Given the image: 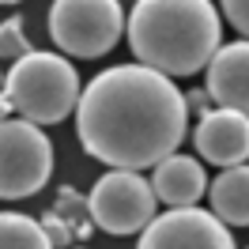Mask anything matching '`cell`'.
<instances>
[{"label": "cell", "mask_w": 249, "mask_h": 249, "mask_svg": "<svg viewBox=\"0 0 249 249\" xmlns=\"http://www.w3.org/2000/svg\"><path fill=\"white\" fill-rule=\"evenodd\" d=\"M212 106H215V102H212V94L204 91V87H196V91L185 94V109H189V113H196V117H208Z\"/></svg>", "instance_id": "17"}, {"label": "cell", "mask_w": 249, "mask_h": 249, "mask_svg": "<svg viewBox=\"0 0 249 249\" xmlns=\"http://www.w3.org/2000/svg\"><path fill=\"white\" fill-rule=\"evenodd\" d=\"M53 174V143L38 124L12 117L0 124V200H27Z\"/></svg>", "instance_id": "6"}, {"label": "cell", "mask_w": 249, "mask_h": 249, "mask_svg": "<svg viewBox=\"0 0 249 249\" xmlns=\"http://www.w3.org/2000/svg\"><path fill=\"white\" fill-rule=\"evenodd\" d=\"M12 109H16V106H12V98H8V94H0V124L12 121Z\"/></svg>", "instance_id": "18"}, {"label": "cell", "mask_w": 249, "mask_h": 249, "mask_svg": "<svg viewBox=\"0 0 249 249\" xmlns=\"http://www.w3.org/2000/svg\"><path fill=\"white\" fill-rule=\"evenodd\" d=\"M0 249H53L42 223L23 212H0Z\"/></svg>", "instance_id": "12"}, {"label": "cell", "mask_w": 249, "mask_h": 249, "mask_svg": "<svg viewBox=\"0 0 249 249\" xmlns=\"http://www.w3.org/2000/svg\"><path fill=\"white\" fill-rule=\"evenodd\" d=\"M155 208L159 196L151 189V178L132 170H106L87 196V219L113 238L143 234L155 219Z\"/></svg>", "instance_id": "5"}, {"label": "cell", "mask_w": 249, "mask_h": 249, "mask_svg": "<svg viewBox=\"0 0 249 249\" xmlns=\"http://www.w3.org/2000/svg\"><path fill=\"white\" fill-rule=\"evenodd\" d=\"M212 215L227 227H249V166L219 170L215 181L208 185Z\"/></svg>", "instance_id": "11"}, {"label": "cell", "mask_w": 249, "mask_h": 249, "mask_svg": "<svg viewBox=\"0 0 249 249\" xmlns=\"http://www.w3.org/2000/svg\"><path fill=\"white\" fill-rule=\"evenodd\" d=\"M61 219H68L72 227L76 223H83V212H87V200H79V193L72 185H61V193H57V208H53Z\"/></svg>", "instance_id": "15"}, {"label": "cell", "mask_w": 249, "mask_h": 249, "mask_svg": "<svg viewBox=\"0 0 249 249\" xmlns=\"http://www.w3.org/2000/svg\"><path fill=\"white\" fill-rule=\"evenodd\" d=\"M124 31L136 64L170 79L204 72L223 46V19L208 0H136Z\"/></svg>", "instance_id": "2"}, {"label": "cell", "mask_w": 249, "mask_h": 249, "mask_svg": "<svg viewBox=\"0 0 249 249\" xmlns=\"http://www.w3.org/2000/svg\"><path fill=\"white\" fill-rule=\"evenodd\" d=\"M124 8L117 0H57L49 8V38L64 57L98 61L121 42Z\"/></svg>", "instance_id": "4"}, {"label": "cell", "mask_w": 249, "mask_h": 249, "mask_svg": "<svg viewBox=\"0 0 249 249\" xmlns=\"http://www.w3.org/2000/svg\"><path fill=\"white\" fill-rule=\"evenodd\" d=\"M79 249H87V246H79Z\"/></svg>", "instance_id": "21"}, {"label": "cell", "mask_w": 249, "mask_h": 249, "mask_svg": "<svg viewBox=\"0 0 249 249\" xmlns=\"http://www.w3.org/2000/svg\"><path fill=\"white\" fill-rule=\"evenodd\" d=\"M136 249H238L227 223L204 208H170L151 219Z\"/></svg>", "instance_id": "7"}, {"label": "cell", "mask_w": 249, "mask_h": 249, "mask_svg": "<svg viewBox=\"0 0 249 249\" xmlns=\"http://www.w3.org/2000/svg\"><path fill=\"white\" fill-rule=\"evenodd\" d=\"M27 53H34L31 42H27V31H23V16H8L0 23V57L4 61H23Z\"/></svg>", "instance_id": "13"}, {"label": "cell", "mask_w": 249, "mask_h": 249, "mask_svg": "<svg viewBox=\"0 0 249 249\" xmlns=\"http://www.w3.org/2000/svg\"><path fill=\"white\" fill-rule=\"evenodd\" d=\"M91 231H94V223H91V219L76 223V238H79V242H87V238H91Z\"/></svg>", "instance_id": "19"}, {"label": "cell", "mask_w": 249, "mask_h": 249, "mask_svg": "<svg viewBox=\"0 0 249 249\" xmlns=\"http://www.w3.org/2000/svg\"><path fill=\"white\" fill-rule=\"evenodd\" d=\"M0 94H8V76L0 72Z\"/></svg>", "instance_id": "20"}, {"label": "cell", "mask_w": 249, "mask_h": 249, "mask_svg": "<svg viewBox=\"0 0 249 249\" xmlns=\"http://www.w3.org/2000/svg\"><path fill=\"white\" fill-rule=\"evenodd\" d=\"M223 16H227V23L249 42V0H227V4H223Z\"/></svg>", "instance_id": "16"}, {"label": "cell", "mask_w": 249, "mask_h": 249, "mask_svg": "<svg viewBox=\"0 0 249 249\" xmlns=\"http://www.w3.org/2000/svg\"><path fill=\"white\" fill-rule=\"evenodd\" d=\"M193 147L212 166H246L249 162V117L238 109H212L193 128Z\"/></svg>", "instance_id": "8"}, {"label": "cell", "mask_w": 249, "mask_h": 249, "mask_svg": "<svg viewBox=\"0 0 249 249\" xmlns=\"http://www.w3.org/2000/svg\"><path fill=\"white\" fill-rule=\"evenodd\" d=\"M42 223V231H46L49 246L53 249H72V238H76V227L68 223V219H61L57 212H46V215L38 219Z\"/></svg>", "instance_id": "14"}, {"label": "cell", "mask_w": 249, "mask_h": 249, "mask_svg": "<svg viewBox=\"0 0 249 249\" xmlns=\"http://www.w3.org/2000/svg\"><path fill=\"white\" fill-rule=\"evenodd\" d=\"M204 91L219 109H238L249 117V42H223L204 68Z\"/></svg>", "instance_id": "9"}, {"label": "cell", "mask_w": 249, "mask_h": 249, "mask_svg": "<svg viewBox=\"0 0 249 249\" xmlns=\"http://www.w3.org/2000/svg\"><path fill=\"white\" fill-rule=\"evenodd\" d=\"M189 128L185 94L170 76L143 64H113L83 87L76 136L83 151L109 170H155L178 155Z\"/></svg>", "instance_id": "1"}, {"label": "cell", "mask_w": 249, "mask_h": 249, "mask_svg": "<svg viewBox=\"0 0 249 249\" xmlns=\"http://www.w3.org/2000/svg\"><path fill=\"white\" fill-rule=\"evenodd\" d=\"M208 185L212 181H208L204 162L193 155H181V151L162 159L151 170V189L166 208H196V200L208 193Z\"/></svg>", "instance_id": "10"}, {"label": "cell", "mask_w": 249, "mask_h": 249, "mask_svg": "<svg viewBox=\"0 0 249 249\" xmlns=\"http://www.w3.org/2000/svg\"><path fill=\"white\" fill-rule=\"evenodd\" d=\"M8 98L23 121L46 128V124H61L68 113H76L83 87H79V72L64 53L34 49L23 61L12 64Z\"/></svg>", "instance_id": "3"}]
</instances>
